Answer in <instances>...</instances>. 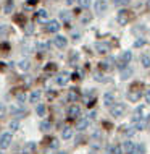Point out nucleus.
<instances>
[{"label": "nucleus", "instance_id": "obj_1", "mask_svg": "<svg viewBox=\"0 0 150 154\" xmlns=\"http://www.w3.org/2000/svg\"><path fill=\"white\" fill-rule=\"evenodd\" d=\"M124 112H126V104H123V102H113L110 106V114L113 117H121Z\"/></svg>", "mask_w": 150, "mask_h": 154}, {"label": "nucleus", "instance_id": "obj_2", "mask_svg": "<svg viewBox=\"0 0 150 154\" xmlns=\"http://www.w3.org/2000/svg\"><path fill=\"white\" fill-rule=\"evenodd\" d=\"M11 140H13L11 131H7L3 135H0V149H7L11 144Z\"/></svg>", "mask_w": 150, "mask_h": 154}, {"label": "nucleus", "instance_id": "obj_3", "mask_svg": "<svg viewBox=\"0 0 150 154\" xmlns=\"http://www.w3.org/2000/svg\"><path fill=\"white\" fill-rule=\"evenodd\" d=\"M131 59H132V52H129V51H126V52H123L121 54V57H119V68H126L128 66V63L131 62Z\"/></svg>", "mask_w": 150, "mask_h": 154}, {"label": "nucleus", "instance_id": "obj_4", "mask_svg": "<svg viewBox=\"0 0 150 154\" xmlns=\"http://www.w3.org/2000/svg\"><path fill=\"white\" fill-rule=\"evenodd\" d=\"M107 8H108V3H107V0H95L94 10H95V13H97V15H102V13H105V11H107Z\"/></svg>", "mask_w": 150, "mask_h": 154}, {"label": "nucleus", "instance_id": "obj_5", "mask_svg": "<svg viewBox=\"0 0 150 154\" xmlns=\"http://www.w3.org/2000/svg\"><path fill=\"white\" fill-rule=\"evenodd\" d=\"M53 44H55V47L58 49H65L66 47V44H68V39H66L65 36H55V39H53Z\"/></svg>", "mask_w": 150, "mask_h": 154}, {"label": "nucleus", "instance_id": "obj_6", "mask_svg": "<svg viewBox=\"0 0 150 154\" xmlns=\"http://www.w3.org/2000/svg\"><path fill=\"white\" fill-rule=\"evenodd\" d=\"M79 115H81V109H79V106H71L68 109V119L74 120V119H78Z\"/></svg>", "mask_w": 150, "mask_h": 154}, {"label": "nucleus", "instance_id": "obj_7", "mask_svg": "<svg viewBox=\"0 0 150 154\" xmlns=\"http://www.w3.org/2000/svg\"><path fill=\"white\" fill-rule=\"evenodd\" d=\"M123 154H132V151H134V148H136V143H132V141H124L123 143Z\"/></svg>", "mask_w": 150, "mask_h": 154}, {"label": "nucleus", "instance_id": "obj_8", "mask_svg": "<svg viewBox=\"0 0 150 154\" xmlns=\"http://www.w3.org/2000/svg\"><path fill=\"white\" fill-rule=\"evenodd\" d=\"M55 80H57L58 86H66V85H68V81H69V75L68 73H60Z\"/></svg>", "mask_w": 150, "mask_h": 154}, {"label": "nucleus", "instance_id": "obj_9", "mask_svg": "<svg viewBox=\"0 0 150 154\" xmlns=\"http://www.w3.org/2000/svg\"><path fill=\"white\" fill-rule=\"evenodd\" d=\"M118 23L119 24H126L128 23V20H129V11L128 10H119L118 11Z\"/></svg>", "mask_w": 150, "mask_h": 154}, {"label": "nucleus", "instance_id": "obj_10", "mask_svg": "<svg viewBox=\"0 0 150 154\" xmlns=\"http://www.w3.org/2000/svg\"><path fill=\"white\" fill-rule=\"evenodd\" d=\"M60 23L57 21V20H52V21H49V24H47V31L49 32H58L60 31Z\"/></svg>", "mask_w": 150, "mask_h": 154}, {"label": "nucleus", "instance_id": "obj_11", "mask_svg": "<svg viewBox=\"0 0 150 154\" xmlns=\"http://www.w3.org/2000/svg\"><path fill=\"white\" fill-rule=\"evenodd\" d=\"M36 151V143L34 141H29V143H26L23 146V154H34Z\"/></svg>", "mask_w": 150, "mask_h": 154}, {"label": "nucleus", "instance_id": "obj_12", "mask_svg": "<svg viewBox=\"0 0 150 154\" xmlns=\"http://www.w3.org/2000/svg\"><path fill=\"white\" fill-rule=\"evenodd\" d=\"M113 102H115V94L113 93H105L103 94V104H105L107 107H110Z\"/></svg>", "mask_w": 150, "mask_h": 154}, {"label": "nucleus", "instance_id": "obj_13", "mask_svg": "<svg viewBox=\"0 0 150 154\" xmlns=\"http://www.w3.org/2000/svg\"><path fill=\"white\" fill-rule=\"evenodd\" d=\"M95 51L99 54H108L110 47H108V44H105V42H97L95 44Z\"/></svg>", "mask_w": 150, "mask_h": 154}, {"label": "nucleus", "instance_id": "obj_14", "mask_svg": "<svg viewBox=\"0 0 150 154\" xmlns=\"http://www.w3.org/2000/svg\"><path fill=\"white\" fill-rule=\"evenodd\" d=\"M128 99L131 102H137L140 99V91H136V89L129 91V93H128Z\"/></svg>", "mask_w": 150, "mask_h": 154}, {"label": "nucleus", "instance_id": "obj_15", "mask_svg": "<svg viewBox=\"0 0 150 154\" xmlns=\"http://www.w3.org/2000/svg\"><path fill=\"white\" fill-rule=\"evenodd\" d=\"M87 127H89V119H79V120H78V123H76V130L82 131V130H86Z\"/></svg>", "mask_w": 150, "mask_h": 154}, {"label": "nucleus", "instance_id": "obj_16", "mask_svg": "<svg viewBox=\"0 0 150 154\" xmlns=\"http://www.w3.org/2000/svg\"><path fill=\"white\" fill-rule=\"evenodd\" d=\"M107 154H123L121 144H113V146H110L108 151H107Z\"/></svg>", "mask_w": 150, "mask_h": 154}, {"label": "nucleus", "instance_id": "obj_17", "mask_svg": "<svg viewBox=\"0 0 150 154\" xmlns=\"http://www.w3.org/2000/svg\"><path fill=\"white\" fill-rule=\"evenodd\" d=\"M61 138H63V140H69V138H73V128L65 127L63 130H61Z\"/></svg>", "mask_w": 150, "mask_h": 154}, {"label": "nucleus", "instance_id": "obj_18", "mask_svg": "<svg viewBox=\"0 0 150 154\" xmlns=\"http://www.w3.org/2000/svg\"><path fill=\"white\" fill-rule=\"evenodd\" d=\"M40 96H42V93H40V91H32V93H31V96H29V101H31V104H36V102H39Z\"/></svg>", "mask_w": 150, "mask_h": 154}, {"label": "nucleus", "instance_id": "obj_19", "mask_svg": "<svg viewBox=\"0 0 150 154\" xmlns=\"http://www.w3.org/2000/svg\"><path fill=\"white\" fill-rule=\"evenodd\" d=\"M79 99V93H78V89H71L68 93V101L69 102H76Z\"/></svg>", "mask_w": 150, "mask_h": 154}, {"label": "nucleus", "instance_id": "obj_20", "mask_svg": "<svg viewBox=\"0 0 150 154\" xmlns=\"http://www.w3.org/2000/svg\"><path fill=\"white\" fill-rule=\"evenodd\" d=\"M47 18H49V13H47V10H39V11H37V20H39L40 23L47 21Z\"/></svg>", "mask_w": 150, "mask_h": 154}, {"label": "nucleus", "instance_id": "obj_21", "mask_svg": "<svg viewBox=\"0 0 150 154\" xmlns=\"http://www.w3.org/2000/svg\"><path fill=\"white\" fill-rule=\"evenodd\" d=\"M13 10H15V2H13V0H7V3H5V8H3V11H5V13H11Z\"/></svg>", "mask_w": 150, "mask_h": 154}, {"label": "nucleus", "instance_id": "obj_22", "mask_svg": "<svg viewBox=\"0 0 150 154\" xmlns=\"http://www.w3.org/2000/svg\"><path fill=\"white\" fill-rule=\"evenodd\" d=\"M140 63H142V66H145V68H150V57L147 54H144V55L140 57Z\"/></svg>", "mask_w": 150, "mask_h": 154}, {"label": "nucleus", "instance_id": "obj_23", "mask_svg": "<svg viewBox=\"0 0 150 154\" xmlns=\"http://www.w3.org/2000/svg\"><path fill=\"white\" fill-rule=\"evenodd\" d=\"M132 154H145V146L142 143L140 144H136V148H134V151H132Z\"/></svg>", "mask_w": 150, "mask_h": 154}, {"label": "nucleus", "instance_id": "obj_24", "mask_svg": "<svg viewBox=\"0 0 150 154\" xmlns=\"http://www.w3.org/2000/svg\"><path fill=\"white\" fill-rule=\"evenodd\" d=\"M50 128H52V123H50L49 120L40 122V130H42V131H50Z\"/></svg>", "mask_w": 150, "mask_h": 154}, {"label": "nucleus", "instance_id": "obj_25", "mask_svg": "<svg viewBox=\"0 0 150 154\" xmlns=\"http://www.w3.org/2000/svg\"><path fill=\"white\" fill-rule=\"evenodd\" d=\"M18 68L23 70V72H28V70H29V62H28V60H21V62L18 63Z\"/></svg>", "mask_w": 150, "mask_h": 154}, {"label": "nucleus", "instance_id": "obj_26", "mask_svg": "<svg viewBox=\"0 0 150 154\" xmlns=\"http://www.w3.org/2000/svg\"><path fill=\"white\" fill-rule=\"evenodd\" d=\"M131 75H132V70H131V68H128V70L123 68V72H121V78H123V80H128Z\"/></svg>", "mask_w": 150, "mask_h": 154}, {"label": "nucleus", "instance_id": "obj_27", "mask_svg": "<svg viewBox=\"0 0 150 154\" xmlns=\"http://www.w3.org/2000/svg\"><path fill=\"white\" fill-rule=\"evenodd\" d=\"M37 115H39V117H44L45 115V106L44 104H39V106H37Z\"/></svg>", "mask_w": 150, "mask_h": 154}, {"label": "nucleus", "instance_id": "obj_28", "mask_svg": "<svg viewBox=\"0 0 150 154\" xmlns=\"http://www.w3.org/2000/svg\"><path fill=\"white\" fill-rule=\"evenodd\" d=\"M19 128V120H13V122L10 123V130L11 131H16Z\"/></svg>", "mask_w": 150, "mask_h": 154}, {"label": "nucleus", "instance_id": "obj_29", "mask_svg": "<svg viewBox=\"0 0 150 154\" xmlns=\"http://www.w3.org/2000/svg\"><path fill=\"white\" fill-rule=\"evenodd\" d=\"M16 101H18L19 104H23L24 101H26V96H24V93H19L18 96H16Z\"/></svg>", "mask_w": 150, "mask_h": 154}, {"label": "nucleus", "instance_id": "obj_30", "mask_svg": "<svg viewBox=\"0 0 150 154\" xmlns=\"http://www.w3.org/2000/svg\"><path fill=\"white\" fill-rule=\"evenodd\" d=\"M79 5H81L82 8H87L90 5V0H79Z\"/></svg>", "mask_w": 150, "mask_h": 154}, {"label": "nucleus", "instance_id": "obj_31", "mask_svg": "<svg viewBox=\"0 0 150 154\" xmlns=\"http://www.w3.org/2000/svg\"><path fill=\"white\" fill-rule=\"evenodd\" d=\"M5 114H7V107L3 106V104H0V119L5 117Z\"/></svg>", "mask_w": 150, "mask_h": 154}, {"label": "nucleus", "instance_id": "obj_32", "mask_svg": "<svg viewBox=\"0 0 150 154\" xmlns=\"http://www.w3.org/2000/svg\"><path fill=\"white\" fill-rule=\"evenodd\" d=\"M134 133H136V128L134 127H129L128 130H126V136H132Z\"/></svg>", "mask_w": 150, "mask_h": 154}, {"label": "nucleus", "instance_id": "obj_33", "mask_svg": "<svg viewBox=\"0 0 150 154\" xmlns=\"http://www.w3.org/2000/svg\"><path fill=\"white\" fill-rule=\"evenodd\" d=\"M37 47H39V51H49V47H50V45H49L47 42H45V44H42V42H40L39 45H37Z\"/></svg>", "mask_w": 150, "mask_h": 154}, {"label": "nucleus", "instance_id": "obj_34", "mask_svg": "<svg viewBox=\"0 0 150 154\" xmlns=\"http://www.w3.org/2000/svg\"><path fill=\"white\" fill-rule=\"evenodd\" d=\"M144 44H145V41L144 39H139V41H136V42H134V47H142Z\"/></svg>", "mask_w": 150, "mask_h": 154}, {"label": "nucleus", "instance_id": "obj_35", "mask_svg": "<svg viewBox=\"0 0 150 154\" xmlns=\"http://www.w3.org/2000/svg\"><path fill=\"white\" fill-rule=\"evenodd\" d=\"M44 154H55V149H52V148H47L44 151Z\"/></svg>", "mask_w": 150, "mask_h": 154}, {"label": "nucleus", "instance_id": "obj_36", "mask_svg": "<svg viewBox=\"0 0 150 154\" xmlns=\"http://www.w3.org/2000/svg\"><path fill=\"white\" fill-rule=\"evenodd\" d=\"M145 101H147V104H150V89L145 93Z\"/></svg>", "mask_w": 150, "mask_h": 154}, {"label": "nucleus", "instance_id": "obj_37", "mask_svg": "<svg viewBox=\"0 0 150 154\" xmlns=\"http://www.w3.org/2000/svg\"><path fill=\"white\" fill-rule=\"evenodd\" d=\"M95 80H97V81H105V80H103V76H102L100 73H97V75H95Z\"/></svg>", "mask_w": 150, "mask_h": 154}, {"label": "nucleus", "instance_id": "obj_38", "mask_svg": "<svg viewBox=\"0 0 150 154\" xmlns=\"http://www.w3.org/2000/svg\"><path fill=\"white\" fill-rule=\"evenodd\" d=\"M113 3L116 7H119V5H123V0H113Z\"/></svg>", "mask_w": 150, "mask_h": 154}, {"label": "nucleus", "instance_id": "obj_39", "mask_svg": "<svg viewBox=\"0 0 150 154\" xmlns=\"http://www.w3.org/2000/svg\"><path fill=\"white\" fill-rule=\"evenodd\" d=\"M61 18H63V20H68V15H66V11H61Z\"/></svg>", "mask_w": 150, "mask_h": 154}, {"label": "nucleus", "instance_id": "obj_40", "mask_svg": "<svg viewBox=\"0 0 150 154\" xmlns=\"http://www.w3.org/2000/svg\"><path fill=\"white\" fill-rule=\"evenodd\" d=\"M65 2H66V5H73V3L76 2V0H65Z\"/></svg>", "mask_w": 150, "mask_h": 154}, {"label": "nucleus", "instance_id": "obj_41", "mask_svg": "<svg viewBox=\"0 0 150 154\" xmlns=\"http://www.w3.org/2000/svg\"><path fill=\"white\" fill-rule=\"evenodd\" d=\"M147 7H149V10H150V0H147Z\"/></svg>", "mask_w": 150, "mask_h": 154}, {"label": "nucleus", "instance_id": "obj_42", "mask_svg": "<svg viewBox=\"0 0 150 154\" xmlns=\"http://www.w3.org/2000/svg\"><path fill=\"white\" fill-rule=\"evenodd\" d=\"M128 2H131V0H123V3H128Z\"/></svg>", "mask_w": 150, "mask_h": 154}, {"label": "nucleus", "instance_id": "obj_43", "mask_svg": "<svg viewBox=\"0 0 150 154\" xmlns=\"http://www.w3.org/2000/svg\"><path fill=\"white\" fill-rule=\"evenodd\" d=\"M60 154H66V152H60Z\"/></svg>", "mask_w": 150, "mask_h": 154}, {"label": "nucleus", "instance_id": "obj_44", "mask_svg": "<svg viewBox=\"0 0 150 154\" xmlns=\"http://www.w3.org/2000/svg\"><path fill=\"white\" fill-rule=\"evenodd\" d=\"M0 154H3V152H2V151H0Z\"/></svg>", "mask_w": 150, "mask_h": 154}, {"label": "nucleus", "instance_id": "obj_45", "mask_svg": "<svg viewBox=\"0 0 150 154\" xmlns=\"http://www.w3.org/2000/svg\"><path fill=\"white\" fill-rule=\"evenodd\" d=\"M28 2H31V0H28Z\"/></svg>", "mask_w": 150, "mask_h": 154}]
</instances>
